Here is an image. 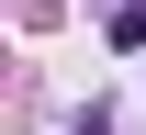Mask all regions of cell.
<instances>
[{"instance_id":"6da1fadb","label":"cell","mask_w":146,"mask_h":135,"mask_svg":"<svg viewBox=\"0 0 146 135\" xmlns=\"http://www.w3.org/2000/svg\"><path fill=\"white\" fill-rule=\"evenodd\" d=\"M112 45H146V0H124V11H112Z\"/></svg>"}]
</instances>
